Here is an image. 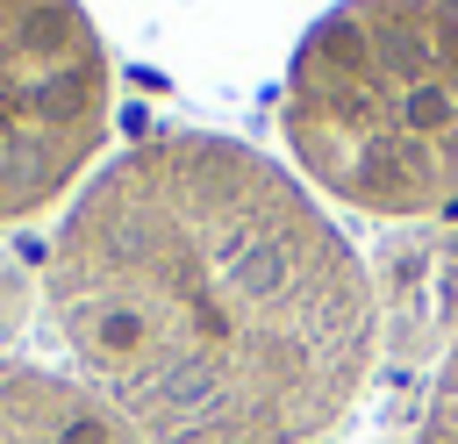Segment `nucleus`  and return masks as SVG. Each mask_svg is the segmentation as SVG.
Here are the masks:
<instances>
[{
  "mask_svg": "<svg viewBox=\"0 0 458 444\" xmlns=\"http://www.w3.org/2000/svg\"><path fill=\"white\" fill-rule=\"evenodd\" d=\"M36 294L64 372L143 444H315L379 351V294L329 208L200 129L100 165Z\"/></svg>",
  "mask_w": 458,
  "mask_h": 444,
  "instance_id": "f257e3e1",
  "label": "nucleus"
},
{
  "mask_svg": "<svg viewBox=\"0 0 458 444\" xmlns=\"http://www.w3.org/2000/svg\"><path fill=\"white\" fill-rule=\"evenodd\" d=\"M301 186L379 222L458 208V0L329 7L279 93Z\"/></svg>",
  "mask_w": 458,
  "mask_h": 444,
  "instance_id": "f03ea898",
  "label": "nucleus"
},
{
  "mask_svg": "<svg viewBox=\"0 0 458 444\" xmlns=\"http://www.w3.org/2000/svg\"><path fill=\"white\" fill-rule=\"evenodd\" d=\"M36 301H43V294L29 286V272H21V265H14L7 251H0V358H14L7 344H14L21 329H29V315H36Z\"/></svg>",
  "mask_w": 458,
  "mask_h": 444,
  "instance_id": "423d86ee",
  "label": "nucleus"
},
{
  "mask_svg": "<svg viewBox=\"0 0 458 444\" xmlns=\"http://www.w3.org/2000/svg\"><path fill=\"white\" fill-rule=\"evenodd\" d=\"M0 444H143L64 365L0 358Z\"/></svg>",
  "mask_w": 458,
  "mask_h": 444,
  "instance_id": "20e7f679",
  "label": "nucleus"
},
{
  "mask_svg": "<svg viewBox=\"0 0 458 444\" xmlns=\"http://www.w3.org/2000/svg\"><path fill=\"white\" fill-rule=\"evenodd\" d=\"M415 444H458V344H451V358L437 365V387H429V401H422Z\"/></svg>",
  "mask_w": 458,
  "mask_h": 444,
  "instance_id": "39448f33",
  "label": "nucleus"
},
{
  "mask_svg": "<svg viewBox=\"0 0 458 444\" xmlns=\"http://www.w3.org/2000/svg\"><path fill=\"white\" fill-rule=\"evenodd\" d=\"M114 72L79 0H0V229L86 186Z\"/></svg>",
  "mask_w": 458,
  "mask_h": 444,
  "instance_id": "7ed1b4c3",
  "label": "nucleus"
}]
</instances>
